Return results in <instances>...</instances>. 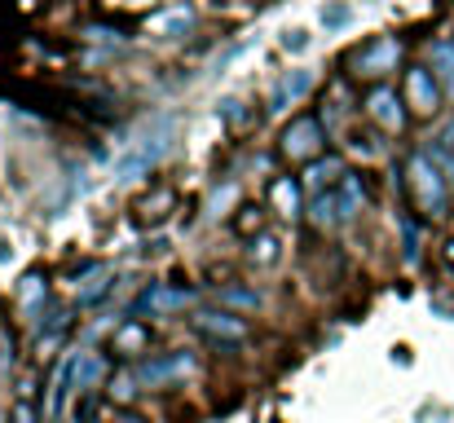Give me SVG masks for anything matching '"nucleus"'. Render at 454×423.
Wrapping results in <instances>:
<instances>
[{"mask_svg":"<svg viewBox=\"0 0 454 423\" xmlns=\"http://www.w3.org/2000/svg\"><path fill=\"white\" fill-rule=\"evenodd\" d=\"M274 203L283 208V216H296V203H301V199H296V185H292V181H278V185H274Z\"/></svg>","mask_w":454,"mask_h":423,"instance_id":"obj_13","label":"nucleus"},{"mask_svg":"<svg viewBox=\"0 0 454 423\" xmlns=\"http://www.w3.org/2000/svg\"><path fill=\"white\" fill-rule=\"evenodd\" d=\"M317 145H322V124H317V120H296V124L283 133V150H287L292 159H309Z\"/></svg>","mask_w":454,"mask_h":423,"instance_id":"obj_3","label":"nucleus"},{"mask_svg":"<svg viewBox=\"0 0 454 423\" xmlns=\"http://www.w3.org/2000/svg\"><path fill=\"white\" fill-rule=\"evenodd\" d=\"M146 349V331L133 322V326H124L120 335H115V353H124V357H133V353H142Z\"/></svg>","mask_w":454,"mask_h":423,"instance_id":"obj_11","label":"nucleus"},{"mask_svg":"<svg viewBox=\"0 0 454 423\" xmlns=\"http://www.w3.org/2000/svg\"><path fill=\"white\" fill-rule=\"evenodd\" d=\"M106 4H124V9H137V4H151V0H106Z\"/></svg>","mask_w":454,"mask_h":423,"instance_id":"obj_19","label":"nucleus"},{"mask_svg":"<svg viewBox=\"0 0 454 423\" xmlns=\"http://www.w3.org/2000/svg\"><path fill=\"white\" fill-rule=\"evenodd\" d=\"M287 49H304V31H292V35H287Z\"/></svg>","mask_w":454,"mask_h":423,"instance_id":"obj_18","label":"nucleus"},{"mask_svg":"<svg viewBox=\"0 0 454 423\" xmlns=\"http://www.w3.org/2000/svg\"><path fill=\"white\" fill-rule=\"evenodd\" d=\"M115 423H146L142 415H115Z\"/></svg>","mask_w":454,"mask_h":423,"instance_id":"obj_20","label":"nucleus"},{"mask_svg":"<svg viewBox=\"0 0 454 423\" xmlns=\"http://www.w3.org/2000/svg\"><path fill=\"white\" fill-rule=\"evenodd\" d=\"M111 393H115L120 402H129V397H133V380H115V384H111Z\"/></svg>","mask_w":454,"mask_h":423,"instance_id":"obj_16","label":"nucleus"},{"mask_svg":"<svg viewBox=\"0 0 454 423\" xmlns=\"http://www.w3.org/2000/svg\"><path fill=\"white\" fill-rule=\"evenodd\" d=\"M98 380H102V362H98V357H80V362H75V384L89 388V384H98Z\"/></svg>","mask_w":454,"mask_h":423,"instance_id":"obj_12","label":"nucleus"},{"mask_svg":"<svg viewBox=\"0 0 454 423\" xmlns=\"http://www.w3.org/2000/svg\"><path fill=\"white\" fill-rule=\"evenodd\" d=\"M397 40H380L375 49H366L362 58H357V67H362V75H384V71H393L397 67Z\"/></svg>","mask_w":454,"mask_h":423,"instance_id":"obj_5","label":"nucleus"},{"mask_svg":"<svg viewBox=\"0 0 454 423\" xmlns=\"http://www.w3.org/2000/svg\"><path fill=\"white\" fill-rule=\"evenodd\" d=\"M433 75L446 84V93L454 98V40H437L433 44Z\"/></svg>","mask_w":454,"mask_h":423,"instance_id":"obj_7","label":"nucleus"},{"mask_svg":"<svg viewBox=\"0 0 454 423\" xmlns=\"http://www.w3.org/2000/svg\"><path fill=\"white\" fill-rule=\"evenodd\" d=\"M13 423H35V411H31V406H27V402H22V406H18V411H13Z\"/></svg>","mask_w":454,"mask_h":423,"instance_id":"obj_17","label":"nucleus"},{"mask_svg":"<svg viewBox=\"0 0 454 423\" xmlns=\"http://www.w3.org/2000/svg\"><path fill=\"white\" fill-rule=\"evenodd\" d=\"M309 84H313V75H309V71L287 75V80L278 84V93H274V106H283V102H301L304 93H309Z\"/></svg>","mask_w":454,"mask_h":423,"instance_id":"obj_10","label":"nucleus"},{"mask_svg":"<svg viewBox=\"0 0 454 423\" xmlns=\"http://www.w3.org/2000/svg\"><path fill=\"white\" fill-rule=\"evenodd\" d=\"M442 141H446V145H454V124H450V129H446V137H442Z\"/></svg>","mask_w":454,"mask_h":423,"instance_id":"obj_21","label":"nucleus"},{"mask_svg":"<svg viewBox=\"0 0 454 423\" xmlns=\"http://www.w3.org/2000/svg\"><path fill=\"white\" fill-rule=\"evenodd\" d=\"M411 185H415V203L428 216H442L446 212V181H442V172H437L433 159H415L411 163Z\"/></svg>","mask_w":454,"mask_h":423,"instance_id":"obj_1","label":"nucleus"},{"mask_svg":"<svg viewBox=\"0 0 454 423\" xmlns=\"http://www.w3.org/2000/svg\"><path fill=\"white\" fill-rule=\"evenodd\" d=\"M433 163H442V168H446V181L454 185V154H446V150H433Z\"/></svg>","mask_w":454,"mask_h":423,"instance_id":"obj_15","label":"nucleus"},{"mask_svg":"<svg viewBox=\"0 0 454 423\" xmlns=\"http://www.w3.org/2000/svg\"><path fill=\"white\" fill-rule=\"evenodd\" d=\"M176 371H190V357H185V353H176V357H168V362H154V366L146 362L137 380H142V384H163V380L176 375Z\"/></svg>","mask_w":454,"mask_h":423,"instance_id":"obj_8","label":"nucleus"},{"mask_svg":"<svg viewBox=\"0 0 454 423\" xmlns=\"http://www.w3.org/2000/svg\"><path fill=\"white\" fill-rule=\"evenodd\" d=\"M371 120H375L380 129H388V133L402 129V102H397L393 89H375V93H371Z\"/></svg>","mask_w":454,"mask_h":423,"instance_id":"obj_4","label":"nucleus"},{"mask_svg":"<svg viewBox=\"0 0 454 423\" xmlns=\"http://www.w3.org/2000/svg\"><path fill=\"white\" fill-rule=\"evenodd\" d=\"M252 256H261V265H274L278 261V243L274 239H261V252H252Z\"/></svg>","mask_w":454,"mask_h":423,"instance_id":"obj_14","label":"nucleus"},{"mask_svg":"<svg viewBox=\"0 0 454 423\" xmlns=\"http://www.w3.org/2000/svg\"><path fill=\"white\" fill-rule=\"evenodd\" d=\"M185 31H190V13L185 9H172V13L151 18V35H185Z\"/></svg>","mask_w":454,"mask_h":423,"instance_id":"obj_9","label":"nucleus"},{"mask_svg":"<svg viewBox=\"0 0 454 423\" xmlns=\"http://www.w3.org/2000/svg\"><path fill=\"white\" fill-rule=\"evenodd\" d=\"M406 102H411V111H419V115H433V111L442 106V89H437V75H433L428 67H411V71H406Z\"/></svg>","mask_w":454,"mask_h":423,"instance_id":"obj_2","label":"nucleus"},{"mask_svg":"<svg viewBox=\"0 0 454 423\" xmlns=\"http://www.w3.org/2000/svg\"><path fill=\"white\" fill-rule=\"evenodd\" d=\"M199 331H207L216 340H230V344L247 340V326L239 317H230V313H199Z\"/></svg>","mask_w":454,"mask_h":423,"instance_id":"obj_6","label":"nucleus"}]
</instances>
